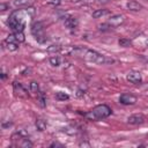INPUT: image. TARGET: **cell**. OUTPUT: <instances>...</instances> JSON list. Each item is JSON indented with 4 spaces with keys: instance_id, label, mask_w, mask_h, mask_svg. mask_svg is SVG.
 Returning <instances> with one entry per match:
<instances>
[{
    "instance_id": "13",
    "label": "cell",
    "mask_w": 148,
    "mask_h": 148,
    "mask_svg": "<svg viewBox=\"0 0 148 148\" xmlns=\"http://www.w3.org/2000/svg\"><path fill=\"white\" fill-rule=\"evenodd\" d=\"M30 3H31V0H14L13 1V5L15 7H18V8H21V7H29Z\"/></svg>"
},
{
    "instance_id": "16",
    "label": "cell",
    "mask_w": 148,
    "mask_h": 148,
    "mask_svg": "<svg viewBox=\"0 0 148 148\" xmlns=\"http://www.w3.org/2000/svg\"><path fill=\"white\" fill-rule=\"evenodd\" d=\"M56 98L58 101H67V99H69V95L64 91H58V92H56Z\"/></svg>"
},
{
    "instance_id": "5",
    "label": "cell",
    "mask_w": 148,
    "mask_h": 148,
    "mask_svg": "<svg viewBox=\"0 0 148 148\" xmlns=\"http://www.w3.org/2000/svg\"><path fill=\"white\" fill-rule=\"evenodd\" d=\"M126 79H127V81H130L133 84H140V83H142V76H141L140 72L132 71V72H130L126 75Z\"/></svg>"
},
{
    "instance_id": "19",
    "label": "cell",
    "mask_w": 148,
    "mask_h": 148,
    "mask_svg": "<svg viewBox=\"0 0 148 148\" xmlns=\"http://www.w3.org/2000/svg\"><path fill=\"white\" fill-rule=\"evenodd\" d=\"M14 36H15L16 42H18V43H22V42L25 40V37H24L23 31H15V32H14Z\"/></svg>"
},
{
    "instance_id": "1",
    "label": "cell",
    "mask_w": 148,
    "mask_h": 148,
    "mask_svg": "<svg viewBox=\"0 0 148 148\" xmlns=\"http://www.w3.org/2000/svg\"><path fill=\"white\" fill-rule=\"evenodd\" d=\"M111 113H112V110L110 109V106H108L106 104H99V105H96L95 108H92L87 113H84V117L88 120L95 121V120H101V119L108 118Z\"/></svg>"
},
{
    "instance_id": "10",
    "label": "cell",
    "mask_w": 148,
    "mask_h": 148,
    "mask_svg": "<svg viewBox=\"0 0 148 148\" xmlns=\"http://www.w3.org/2000/svg\"><path fill=\"white\" fill-rule=\"evenodd\" d=\"M3 47H6L9 52H14L18 49V43L17 42H7V40H3L2 43Z\"/></svg>"
},
{
    "instance_id": "20",
    "label": "cell",
    "mask_w": 148,
    "mask_h": 148,
    "mask_svg": "<svg viewBox=\"0 0 148 148\" xmlns=\"http://www.w3.org/2000/svg\"><path fill=\"white\" fill-rule=\"evenodd\" d=\"M61 49H62V47H61L60 45H57V44H56V45H50V46L47 47V51L51 52V53H57V52H60Z\"/></svg>"
},
{
    "instance_id": "11",
    "label": "cell",
    "mask_w": 148,
    "mask_h": 148,
    "mask_svg": "<svg viewBox=\"0 0 148 148\" xmlns=\"http://www.w3.org/2000/svg\"><path fill=\"white\" fill-rule=\"evenodd\" d=\"M126 7L130 10H132V12H139V10L142 9V5L139 3V2H136V1H128L126 3Z\"/></svg>"
},
{
    "instance_id": "22",
    "label": "cell",
    "mask_w": 148,
    "mask_h": 148,
    "mask_svg": "<svg viewBox=\"0 0 148 148\" xmlns=\"http://www.w3.org/2000/svg\"><path fill=\"white\" fill-rule=\"evenodd\" d=\"M37 96H38V103H39V105L44 108V106L46 105V103H45V98H44V95L39 91V94H38Z\"/></svg>"
},
{
    "instance_id": "17",
    "label": "cell",
    "mask_w": 148,
    "mask_h": 148,
    "mask_svg": "<svg viewBox=\"0 0 148 148\" xmlns=\"http://www.w3.org/2000/svg\"><path fill=\"white\" fill-rule=\"evenodd\" d=\"M118 44H119L120 46H123V47H128V46L132 45V40H131L130 38H120V39L118 40Z\"/></svg>"
},
{
    "instance_id": "24",
    "label": "cell",
    "mask_w": 148,
    "mask_h": 148,
    "mask_svg": "<svg viewBox=\"0 0 148 148\" xmlns=\"http://www.w3.org/2000/svg\"><path fill=\"white\" fill-rule=\"evenodd\" d=\"M76 2L81 3V5H89V3L95 2V0H76Z\"/></svg>"
},
{
    "instance_id": "15",
    "label": "cell",
    "mask_w": 148,
    "mask_h": 148,
    "mask_svg": "<svg viewBox=\"0 0 148 148\" xmlns=\"http://www.w3.org/2000/svg\"><path fill=\"white\" fill-rule=\"evenodd\" d=\"M60 61H61V59H60L59 56H52V57H50V59H49V62H50L52 66H54V67H58V66L60 65Z\"/></svg>"
},
{
    "instance_id": "29",
    "label": "cell",
    "mask_w": 148,
    "mask_h": 148,
    "mask_svg": "<svg viewBox=\"0 0 148 148\" xmlns=\"http://www.w3.org/2000/svg\"><path fill=\"white\" fill-rule=\"evenodd\" d=\"M146 44H147V45H148V39H147V42H146Z\"/></svg>"
},
{
    "instance_id": "4",
    "label": "cell",
    "mask_w": 148,
    "mask_h": 148,
    "mask_svg": "<svg viewBox=\"0 0 148 148\" xmlns=\"http://www.w3.org/2000/svg\"><path fill=\"white\" fill-rule=\"evenodd\" d=\"M136 101L138 98L133 94H121L119 97V102L124 105H133L136 103Z\"/></svg>"
},
{
    "instance_id": "6",
    "label": "cell",
    "mask_w": 148,
    "mask_h": 148,
    "mask_svg": "<svg viewBox=\"0 0 148 148\" xmlns=\"http://www.w3.org/2000/svg\"><path fill=\"white\" fill-rule=\"evenodd\" d=\"M127 123L131 125H141L145 123V117L142 114H139V113L132 114L127 118Z\"/></svg>"
},
{
    "instance_id": "3",
    "label": "cell",
    "mask_w": 148,
    "mask_h": 148,
    "mask_svg": "<svg viewBox=\"0 0 148 148\" xmlns=\"http://www.w3.org/2000/svg\"><path fill=\"white\" fill-rule=\"evenodd\" d=\"M31 34L35 37V39L38 43H44L46 40L45 34H44V25L42 22H34L31 24Z\"/></svg>"
},
{
    "instance_id": "7",
    "label": "cell",
    "mask_w": 148,
    "mask_h": 148,
    "mask_svg": "<svg viewBox=\"0 0 148 148\" xmlns=\"http://www.w3.org/2000/svg\"><path fill=\"white\" fill-rule=\"evenodd\" d=\"M124 21H125V17L123 15H113V16H111L109 18V22L108 23L110 25H112V27H118V25L123 24Z\"/></svg>"
},
{
    "instance_id": "18",
    "label": "cell",
    "mask_w": 148,
    "mask_h": 148,
    "mask_svg": "<svg viewBox=\"0 0 148 148\" xmlns=\"http://www.w3.org/2000/svg\"><path fill=\"white\" fill-rule=\"evenodd\" d=\"M30 91H31L32 94H36V95L39 94V86H38V83H37L36 81L30 82Z\"/></svg>"
},
{
    "instance_id": "12",
    "label": "cell",
    "mask_w": 148,
    "mask_h": 148,
    "mask_svg": "<svg viewBox=\"0 0 148 148\" xmlns=\"http://www.w3.org/2000/svg\"><path fill=\"white\" fill-rule=\"evenodd\" d=\"M110 12L108 9H96L92 12V17L94 18H99V17H103L105 15H108Z\"/></svg>"
},
{
    "instance_id": "25",
    "label": "cell",
    "mask_w": 148,
    "mask_h": 148,
    "mask_svg": "<svg viewBox=\"0 0 148 148\" xmlns=\"http://www.w3.org/2000/svg\"><path fill=\"white\" fill-rule=\"evenodd\" d=\"M109 28H112V25H110L109 23H108V24H101V25H99V29H101V30H103V31L109 30Z\"/></svg>"
},
{
    "instance_id": "26",
    "label": "cell",
    "mask_w": 148,
    "mask_h": 148,
    "mask_svg": "<svg viewBox=\"0 0 148 148\" xmlns=\"http://www.w3.org/2000/svg\"><path fill=\"white\" fill-rule=\"evenodd\" d=\"M8 8H9V5H8V3H3V2H2V3L0 5V10H1V12H5V10L8 9Z\"/></svg>"
},
{
    "instance_id": "8",
    "label": "cell",
    "mask_w": 148,
    "mask_h": 148,
    "mask_svg": "<svg viewBox=\"0 0 148 148\" xmlns=\"http://www.w3.org/2000/svg\"><path fill=\"white\" fill-rule=\"evenodd\" d=\"M64 23H65V27L67 29H74V28L77 27V23L79 22H77V18L76 17H74V16H67L65 18Z\"/></svg>"
},
{
    "instance_id": "27",
    "label": "cell",
    "mask_w": 148,
    "mask_h": 148,
    "mask_svg": "<svg viewBox=\"0 0 148 148\" xmlns=\"http://www.w3.org/2000/svg\"><path fill=\"white\" fill-rule=\"evenodd\" d=\"M57 146H59V147H62V145H60V143H58V142H53V143L51 145V147H57Z\"/></svg>"
},
{
    "instance_id": "14",
    "label": "cell",
    "mask_w": 148,
    "mask_h": 148,
    "mask_svg": "<svg viewBox=\"0 0 148 148\" xmlns=\"http://www.w3.org/2000/svg\"><path fill=\"white\" fill-rule=\"evenodd\" d=\"M36 128L39 131V132H43L46 130V121L44 119H37L36 120Z\"/></svg>"
},
{
    "instance_id": "2",
    "label": "cell",
    "mask_w": 148,
    "mask_h": 148,
    "mask_svg": "<svg viewBox=\"0 0 148 148\" xmlns=\"http://www.w3.org/2000/svg\"><path fill=\"white\" fill-rule=\"evenodd\" d=\"M83 58L91 61V62H95V64H98V65H108V64H113L114 62V59L112 58H108L94 50H87L84 51L83 53Z\"/></svg>"
},
{
    "instance_id": "9",
    "label": "cell",
    "mask_w": 148,
    "mask_h": 148,
    "mask_svg": "<svg viewBox=\"0 0 148 148\" xmlns=\"http://www.w3.org/2000/svg\"><path fill=\"white\" fill-rule=\"evenodd\" d=\"M13 88H14V91L16 92V95L22 96V97H27V96H28L27 90L22 87V84H21L20 82H14V83H13Z\"/></svg>"
},
{
    "instance_id": "23",
    "label": "cell",
    "mask_w": 148,
    "mask_h": 148,
    "mask_svg": "<svg viewBox=\"0 0 148 148\" xmlns=\"http://www.w3.org/2000/svg\"><path fill=\"white\" fill-rule=\"evenodd\" d=\"M60 0H49L47 2H46V5L47 6H53V7H56V6H59L60 5Z\"/></svg>"
},
{
    "instance_id": "21",
    "label": "cell",
    "mask_w": 148,
    "mask_h": 148,
    "mask_svg": "<svg viewBox=\"0 0 148 148\" xmlns=\"http://www.w3.org/2000/svg\"><path fill=\"white\" fill-rule=\"evenodd\" d=\"M20 146L23 147V148H30V147H32V142L29 139L24 138V139H22V142L20 143Z\"/></svg>"
},
{
    "instance_id": "28",
    "label": "cell",
    "mask_w": 148,
    "mask_h": 148,
    "mask_svg": "<svg viewBox=\"0 0 148 148\" xmlns=\"http://www.w3.org/2000/svg\"><path fill=\"white\" fill-rule=\"evenodd\" d=\"M1 79H2V80H5V79H6V73H3V72L1 73Z\"/></svg>"
}]
</instances>
